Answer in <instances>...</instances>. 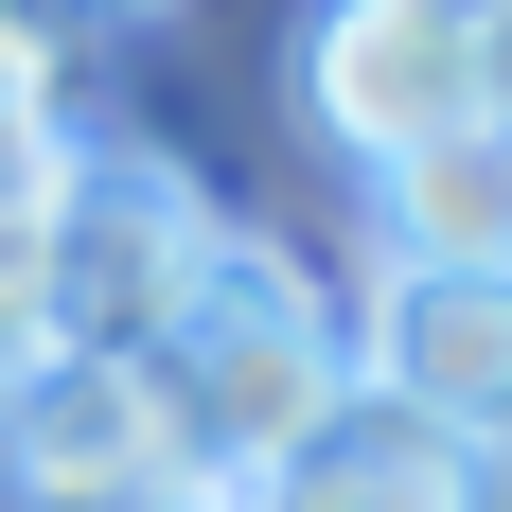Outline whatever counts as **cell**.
I'll return each instance as SVG.
<instances>
[{
    "instance_id": "obj_1",
    "label": "cell",
    "mask_w": 512,
    "mask_h": 512,
    "mask_svg": "<svg viewBox=\"0 0 512 512\" xmlns=\"http://www.w3.org/2000/svg\"><path fill=\"white\" fill-rule=\"evenodd\" d=\"M142 371H159V407H177V442H195V477H212V495H248L283 442H318V424L354 407V318L318 301L283 248L230 230L212 283L177 301V336H159Z\"/></svg>"
},
{
    "instance_id": "obj_2",
    "label": "cell",
    "mask_w": 512,
    "mask_h": 512,
    "mask_svg": "<svg viewBox=\"0 0 512 512\" xmlns=\"http://www.w3.org/2000/svg\"><path fill=\"white\" fill-rule=\"evenodd\" d=\"M212 195L177 177V159L142 142H71V177H53L36 212V301H53V354H159L177 336V301L212 283Z\"/></svg>"
},
{
    "instance_id": "obj_3",
    "label": "cell",
    "mask_w": 512,
    "mask_h": 512,
    "mask_svg": "<svg viewBox=\"0 0 512 512\" xmlns=\"http://www.w3.org/2000/svg\"><path fill=\"white\" fill-rule=\"evenodd\" d=\"M301 106L336 159H424V142H495L512 124V18L477 0H354L301 36Z\"/></svg>"
},
{
    "instance_id": "obj_4",
    "label": "cell",
    "mask_w": 512,
    "mask_h": 512,
    "mask_svg": "<svg viewBox=\"0 0 512 512\" xmlns=\"http://www.w3.org/2000/svg\"><path fill=\"white\" fill-rule=\"evenodd\" d=\"M0 495L18 512H159V495H212V477L142 354H53L36 389H0Z\"/></svg>"
},
{
    "instance_id": "obj_5",
    "label": "cell",
    "mask_w": 512,
    "mask_h": 512,
    "mask_svg": "<svg viewBox=\"0 0 512 512\" xmlns=\"http://www.w3.org/2000/svg\"><path fill=\"white\" fill-rule=\"evenodd\" d=\"M354 371L371 407L442 424L460 460H512V265H371Z\"/></svg>"
},
{
    "instance_id": "obj_6",
    "label": "cell",
    "mask_w": 512,
    "mask_h": 512,
    "mask_svg": "<svg viewBox=\"0 0 512 512\" xmlns=\"http://www.w3.org/2000/svg\"><path fill=\"white\" fill-rule=\"evenodd\" d=\"M230 512H495V460H460L442 424H407V407L354 389V407L318 424V442H283Z\"/></svg>"
},
{
    "instance_id": "obj_7",
    "label": "cell",
    "mask_w": 512,
    "mask_h": 512,
    "mask_svg": "<svg viewBox=\"0 0 512 512\" xmlns=\"http://www.w3.org/2000/svg\"><path fill=\"white\" fill-rule=\"evenodd\" d=\"M371 248L389 265H512V124L495 142H424L371 177Z\"/></svg>"
},
{
    "instance_id": "obj_8",
    "label": "cell",
    "mask_w": 512,
    "mask_h": 512,
    "mask_svg": "<svg viewBox=\"0 0 512 512\" xmlns=\"http://www.w3.org/2000/svg\"><path fill=\"white\" fill-rule=\"evenodd\" d=\"M159 512H230V495H159Z\"/></svg>"
}]
</instances>
